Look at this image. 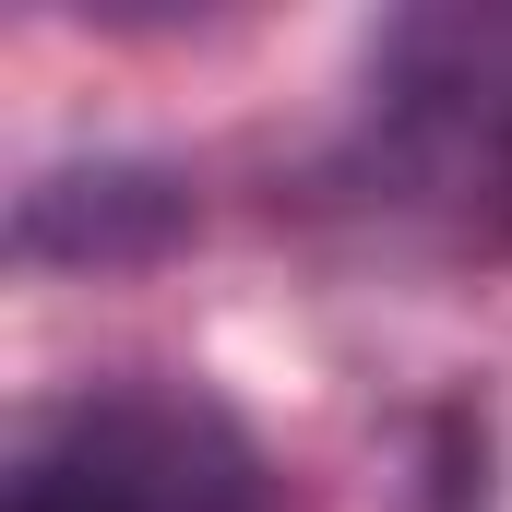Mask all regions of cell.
Returning a JSON list of instances; mask_svg holds the SVG:
<instances>
[{
	"mask_svg": "<svg viewBox=\"0 0 512 512\" xmlns=\"http://www.w3.org/2000/svg\"><path fill=\"white\" fill-rule=\"evenodd\" d=\"M0 512H274V501L227 405L179 382H108L48 405L12 441Z\"/></svg>",
	"mask_w": 512,
	"mask_h": 512,
	"instance_id": "6da1fadb",
	"label": "cell"
}]
</instances>
